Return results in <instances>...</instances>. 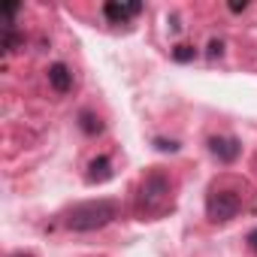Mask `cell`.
Instances as JSON below:
<instances>
[{
    "mask_svg": "<svg viewBox=\"0 0 257 257\" xmlns=\"http://www.w3.org/2000/svg\"><path fill=\"white\" fill-rule=\"evenodd\" d=\"M118 215H121V206L115 200H106V197L85 200L67 212V227L73 233H94V230H103L106 224H112Z\"/></svg>",
    "mask_w": 257,
    "mask_h": 257,
    "instance_id": "obj_1",
    "label": "cell"
},
{
    "mask_svg": "<svg viewBox=\"0 0 257 257\" xmlns=\"http://www.w3.org/2000/svg\"><path fill=\"white\" fill-rule=\"evenodd\" d=\"M170 191H173L170 176L161 173V170H152V173L140 182V194H137L140 212H143V215H161V212L167 209V203H170Z\"/></svg>",
    "mask_w": 257,
    "mask_h": 257,
    "instance_id": "obj_2",
    "label": "cell"
},
{
    "mask_svg": "<svg viewBox=\"0 0 257 257\" xmlns=\"http://www.w3.org/2000/svg\"><path fill=\"white\" fill-rule=\"evenodd\" d=\"M242 212V200L233 191H212L206 197V215L212 221H233Z\"/></svg>",
    "mask_w": 257,
    "mask_h": 257,
    "instance_id": "obj_3",
    "label": "cell"
},
{
    "mask_svg": "<svg viewBox=\"0 0 257 257\" xmlns=\"http://www.w3.org/2000/svg\"><path fill=\"white\" fill-rule=\"evenodd\" d=\"M209 152L221 161V164H233L242 152V143L236 137H212L209 140Z\"/></svg>",
    "mask_w": 257,
    "mask_h": 257,
    "instance_id": "obj_4",
    "label": "cell"
},
{
    "mask_svg": "<svg viewBox=\"0 0 257 257\" xmlns=\"http://www.w3.org/2000/svg\"><path fill=\"white\" fill-rule=\"evenodd\" d=\"M143 7L140 4H115V0H109V4H103V16L112 22V25H124L131 16H137Z\"/></svg>",
    "mask_w": 257,
    "mask_h": 257,
    "instance_id": "obj_5",
    "label": "cell"
},
{
    "mask_svg": "<svg viewBox=\"0 0 257 257\" xmlns=\"http://www.w3.org/2000/svg\"><path fill=\"white\" fill-rule=\"evenodd\" d=\"M49 85L58 91V94H67L70 88H73V70L67 67V64H52L49 67Z\"/></svg>",
    "mask_w": 257,
    "mask_h": 257,
    "instance_id": "obj_6",
    "label": "cell"
},
{
    "mask_svg": "<svg viewBox=\"0 0 257 257\" xmlns=\"http://www.w3.org/2000/svg\"><path fill=\"white\" fill-rule=\"evenodd\" d=\"M109 179H112V164H109V158H106V155L94 158V161L88 164V182H91V185H103V182H109Z\"/></svg>",
    "mask_w": 257,
    "mask_h": 257,
    "instance_id": "obj_7",
    "label": "cell"
},
{
    "mask_svg": "<svg viewBox=\"0 0 257 257\" xmlns=\"http://www.w3.org/2000/svg\"><path fill=\"white\" fill-rule=\"evenodd\" d=\"M79 127H82V134H88V137H97L100 131H103V121L94 115V112H79Z\"/></svg>",
    "mask_w": 257,
    "mask_h": 257,
    "instance_id": "obj_8",
    "label": "cell"
},
{
    "mask_svg": "<svg viewBox=\"0 0 257 257\" xmlns=\"http://www.w3.org/2000/svg\"><path fill=\"white\" fill-rule=\"evenodd\" d=\"M173 58L182 61V64H185V61H194V58H197V49H191V46H179V49L173 52Z\"/></svg>",
    "mask_w": 257,
    "mask_h": 257,
    "instance_id": "obj_9",
    "label": "cell"
},
{
    "mask_svg": "<svg viewBox=\"0 0 257 257\" xmlns=\"http://www.w3.org/2000/svg\"><path fill=\"white\" fill-rule=\"evenodd\" d=\"M155 149H158V152H176L179 143H173V140H170V143H167V140H155Z\"/></svg>",
    "mask_w": 257,
    "mask_h": 257,
    "instance_id": "obj_10",
    "label": "cell"
},
{
    "mask_svg": "<svg viewBox=\"0 0 257 257\" xmlns=\"http://www.w3.org/2000/svg\"><path fill=\"white\" fill-rule=\"evenodd\" d=\"M230 10H233V13H245V10H248V4H245V0H242V4H239V0H233Z\"/></svg>",
    "mask_w": 257,
    "mask_h": 257,
    "instance_id": "obj_11",
    "label": "cell"
},
{
    "mask_svg": "<svg viewBox=\"0 0 257 257\" xmlns=\"http://www.w3.org/2000/svg\"><path fill=\"white\" fill-rule=\"evenodd\" d=\"M248 248H251V251H257V230H251V233H248Z\"/></svg>",
    "mask_w": 257,
    "mask_h": 257,
    "instance_id": "obj_12",
    "label": "cell"
},
{
    "mask_svg": "<svg viewBox=\"0 0 257 257\" xmlns=\"http://www.w3.org/2000/svg\"><path fill=\"white\" fill-rule=\"evenodd\" d=\"M209 55H221V43H212L209 46Z\"/></svg>",
    "mask_w": 257,
    "mask_h": 257,
    "instance_id": "obj_13",
    "label": "cell"
},
{
    "mask_svg": "<svg viewBox=\"0 0 257 257\" xmlns=\"http://www.w3.org/2000/svg\"><path fill=\"white\" fill-rule=\"evenodd\" d=\"M13 257H34V254H25V251H19V254H13Z\"/></svg>",
    "mask_w": 257,
    "mask_h": 257,
    "instance_id": "obj_14",
    "label": "cell"
}]
</instances>
